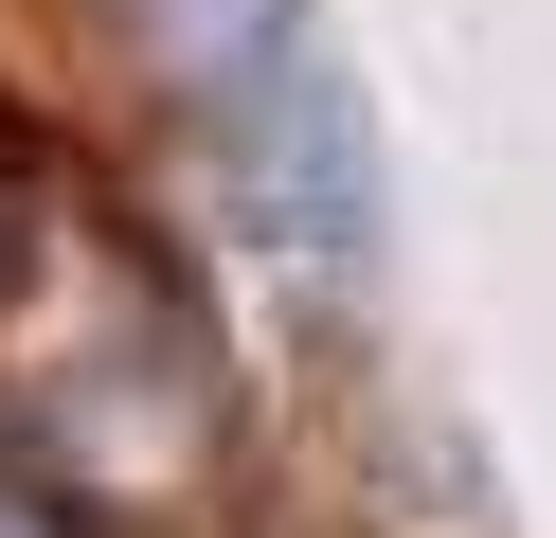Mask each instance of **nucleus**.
<instances>
[{
  "instance_id": "f257e3e1",
  "label": "nucleus",
  "mask_w": 556,
  "mask_h": 538,
  "mask_svg": "<svg viewBox=\"0 0 556 538\" xmlns=\"http://www.w3.org/2000/svg\"><path fill=\"white\" fill-rule=\"evenodd\" d=\"M144 72L180 90V126L216 143V179L269 234H305V251L377 234V143L324 54V0H144Z\"/></svg>"
},
{
  "instance_id": "f03ea898",
  "label": "nucleus",
  "mask_w": 556,
  "mask_h": 538,
  "mask_svg": "<svg viewBox=\"0 0 556 538\" xmlns=\"http://www.w3.org/2000/svg\"><path fill=\"white\" fill-rule=\"evenodd\" d=\"M0 538H54V521H37V502H0Z\"/></svg>"
}]
</instances>
